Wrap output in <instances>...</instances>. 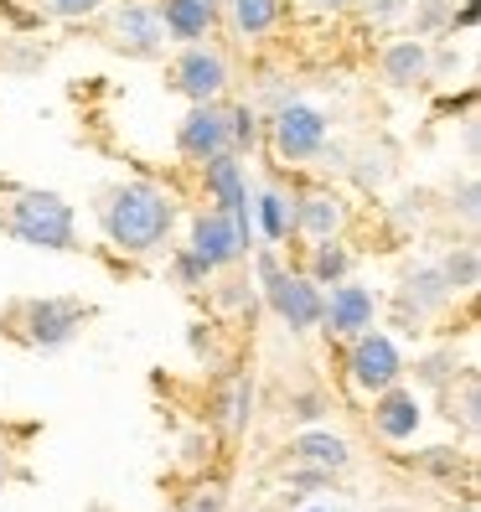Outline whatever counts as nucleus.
Here are the masks:
<instances>
[{"mask_svg": "<svg viewBox=\"0 0 481 512\" xmlns=\"http://www.w3.org/2000/svg\"><path fill=\"white\" fill-rule=\"evenodd\" d=\"M228 140H233V156H254V150H264V109L238 99L228 104Z\"/></svg>", "mask_w": 481, "mask_h": 512, "instance_id": "obj_25", "label": "nucleus"}, {"mask_svg": "<svg viewBox=\"0 0 481 512\" xmlns=\"http://www.w3.org/2000/svg\"><path fill=\"white\" fill-rule=\"evenodd\" d=\"M109 21H104V37L114 52L135 57V63H161L166 57V32H161V16H156V0H114L104 6Z\"/></svg>", "mask_w": 481, "mask_h": 512, "instance_id": "obj_9", "label": "nucleus"}, {"mask_svg": "<svg viewBox=\"0 0 481 512\" xmlns=\"http://www.w3.org/2000/svg\"><path fill=\"white\" fill-rule=\"evenodd\" d=\"M409 16H414V32L409 37H450V0H414L409 6Z\"/></svg>", "mask_w": 481, "mask_h": 512, "instance_id": "obj_29", "label": "nucleus"}, {"mask_svg": "<svg viewBox=\"0 0 481 512\" xmlns=\"http://www.w3.org/2000/svg\"><path fill=\"white\" fill-rule=\"evenodd\" d=\"M182 461H187V466L213 461V435H187V440H182Z\"/></svg>", "mask_w": 481, "mask_h": 512, "instance_id": "obj_39", "label": "nucleus"}, {"mask_svg": "<svg viewBox=\"0 0 481 512\" xmlns=\"http://www.w3.org/2000/svg\"><path fill=\"white\" fill-rule=\"evenodd\" d=\"M197 176H202L207 207H223V213H233L238 223H249V228H254V176H249L244 156L223 150V156L202 161V166H197Z\"/></svg>", "mask_w": 481, "mask_h": 512, "instance_id": "obj_13", "label": "nucleus"}, {"mask_svg": "<svg viewBox=\"0 0 481 512\" xmlns=\"http://www.w3.org/2000/svg\"><path fill=\"white\" fill-rule=\"evenodd\" d=\"M37 11H47V16H57V21H94L109 0H32Z\"/></svg>", "mask_w": 481, "mask_h": 512, "instance_id": "obj_33", "label": "nucleus"}, {"mask_svg": "<svg viewBox=\"0 0 481 512\" xmlns=\"http://www.w3.org/2000/svg\"><path fill=\"white\" fill-rule=\"evenodd\" d=\"M223 275H228V280L213 275V285H207V290H213V300H218V311H228V316L244 311V316L254 321V311H259V285H254L249 275H233V269H223Z\"/></svg>", "mask_w": 481, "mask_h": 512, "instance_id": "obj_26", "label": "nucleus"}, {"mask_svg": "<svg viewBox=\"0 0 481 512\" xmlns=\"http://www.w3.org/2000/svg\"><path fill=\"white\" fill-rule=\"evenodd\" d=\"M357 269V254L347 249V238H311L306 244V264H300V275H311L321 290L337 285V280H352Z\"/></svg>", "mask_w": 481, "mask_h": 512, "instance_id": "obj_22", "label": "nucleus"}, {"mask_svg": "<svg viewBox=\"0 0 481 512\" xmlns=\"http://www.w3.org/2000/svg\"><path fill=\"white\" fill-rule=\"evenodd\" d=\"M450 207L461 213V223H466V228H476V218H481V187H476V176H466L461 192L450 197Z\"/></svg>", "mask_w": 481, "mask_h": 512, "instance_id": "obj_37", "label": "nucleus"}, {"mask_svg": "<svg viewBox=\"0 0 481 512\" xmlns=\"http://www.w3.org/2000/svg\"><path fill=\"white\" fill-rule=\"evenodd\" d=\"M383 316V295L363 280H337V285H326V306H321V326L332 342H352L357 331H368L378 326Z\"/></svg>", "mask_w": 481, "mask_h": 512, "instance_id": "obj_11", "label": "nucleus"}, {"mask_svg": "<svg viewBox=\"0 0 481 512\" xmlns=\"http://www.w3.org/2000/svg\"><path fill=\"white\" fill-rule=\"evenodd\" d=\"M166 88L182 94L187 104H213V99H228L233 88V57L223 42H187L182 52L166 63Z\"/></svg>", "mask_w": 481, "mask_h": 512, "instance_id": "obj_5", "label": "nucleus"}, {"mask_svg": "<svg viewBox=\"0 0 481 512\" xmlns=\"http://www.w3.org/2000/svg\"><path fill=\"white\" fill-rule=\"evenodd\" d=\"M347 176H357V187L363 192H383L388 187V176H394V156H388V150L378 145H368V150H357V156L347 161Z\"/></svg>", "mask_w": 481, "mask_h": 512, "instance_id": "obj_27", "label": "nucleus"}, {"mask_svg": "<svg viewBox=\"0 0 481 512\" xmlns=\"http://www.w3.org/2000/svg\"><path fill=\"white\" fill-rule=\"evenodd\" d=\"M435 264H440L450 295H476V285H481V254H476L471 238L456 244V249H445V259H435Z\"/></svg>", "mask_w": 481, "mask_h": 512, "instance_id": "obj_24", "label": "nucleus"}, {"mask_svg": "<svg viewBox=\"0 0 481 512\" xmlns=\"http://www.w3.org/2000/svg\"><path fill=\"white\" fill-rule=\"evenodd\" d=\"M176 512H228V492H223V481H202L197 492L182 497V507Z\"/></svg>", "mask_w": 481, "mask_h": 512, "instance_id": "obj_34", "label": "nucleus"}, {"mask_svg": "<svg viewBox=\"0 0 481 512\" xmlns=\"http://www.w3.org/2000/svg\"><path fill=\"white\" fill-rule=\"evenodd\" d=\"M259 244L249 223H238L233 213H223V207H197V213L187 218V249L213 269V275H223V269H238L249 259V249Z\"/></svg>", "mask_w": 481, "mask_h": 512, "instance_id": "obj_6", "label": "nucleus"}, {"mask_svg": "<svg viewBox=\"0 0 481 512\" xmlns=\"http://www.w3.org/2000/svg\"><path fill=\"white\" fill-rule=\"evenodd\" d=\"M94 223L114 254L150 259L182 228V197L161 182H150V176H130V182H114L94 197Z\"/></svg>", "mask_w": 481, "mask_h": 512, "instance_id": "obj_1", "label": "nucleus"}, {"mask_svg": "<svg viewBox=\"0 0 481 512\" xmlns=\"http://www.w3.org/2000/svg\"><path fill=\"white\" fill-rule=\"evenodd\" d=\"M300 512H337L332 502H300Z\"/></svg>", "mask_w": 481, "mask_h": 512, "instance_id": "obj_42", "label": "nucleus"}, {"mask_svg": "<svg viewBox=\"0 0 481 512\" xmlns=\"http://www.w3.org/2000/svg\"><path fill=\"white\" fill-rule=\"evenodd\" d=\"M347 161H352V150L332 135V140H326V145L316 150V161H311V166H321L326 176H347Z\"/></svg>", "mask_w": 481, "mask_h": 512, "instance_id": "obj_36", "label": "nucleus"}, {"mask_svg": "<svg viewBox=\"0 0 481 512\" xmlns=\"http://www.w3.org/2000/svg\"><path fill=\"white\" fill-rule=\"evenodd\" d=\"M259 306L275 316L290 337H306V331L321 326V306H326V290L311 280V275H300L295 264H285L275 280H264L259 285Z\"/></svg>", "mask_w": 481, "mask_h": 512, "instance_id": "obj_8", "label": "nucleus"}, {"mask_svg": "<svg viewBox=\"0 0 481 512\" xmlns=\"http://www.w3.org/2000/svg\"><path fill=\"white\" fill-rule=\"evenodd\" d=\"M218 16L233 26L238 42H269L290 21V0H223Z\"/></svg>", "mask_w": 481, "mask_h": 512, "instance_id": "obj_19", "label": "nucleus"}, {"mask_svg": "<svg viewBox=\"0 0 481 512\" xmlns=\"http://www.w3.org/2000/svg\"><path fill=\"white\" fill-rule=\"evenodd\" d=\"M476 26H481V0H461V6H450V37H456V32L476 37Z\"/></svg>", "mask_w": 481, "mask_h": 512, "instance_id": "obj_38", "label": "nucleus"}, {"mask_svg": "<svg viewBox=\"0 0 481 512\" xmlns=\"http://www.w3.org/2000/svg\"><path fill=\"white\" fill-rule=\"evenodd\" d=\"M213 6H223V0H213Z\"/></svg>", "mask_w": 481, "mask_h": 512, "instance_id": "obj_43", "label": "nucleus"}, {"mask_svg": "<svg viewBox=\"0 0 481 512\" xmlns=\"http://www.w3.org/2000/svg\"><path fill=\"white\" fill-rule=\"evenodd\" d=\"M6 476H11V456H6V440H0V487H6Z\"/></svg>", "mask_w": 481, "mask_h": 512, "instance_id": "obj_41", "label": "nucleus"}, {"mask_svg": "<svg viewBox=\"0 0 481 512\" xmlns=\"http://www.w3.org/2000/svg\"><path fill=\"white\" fill-rule=\"evenodd\" d=\"M295 213H300V182L285 171H269L264 182H254V238L259 244L290 249L295 244Z\"/></svg>", "mask_w": 481, "mask_h": 512, "instance_id": "obj_10", "label": "nucleus"}, {"mask_svg": "<svg viewBox=\"0 0 481 512\" xmlns=\"http://www.w3.org/2000/svg\"><path fill=\"white\" fill-rule=\"evenodd\" d=\"M156 16H161L166 42H176V47L218 37V21H223L213 0H156Z\"/></svg>", "mask_w": 481, "mask_h": 512, "instance_id": "obj_18", "label": "nucleus"}, {"mask_svg": "<svg viewBox=\"0 0 481 512\" xmlns=\"http://www.w3.org/2000/svg\"><path fill=\"white\" fill-rule=\"evenodd\" d=\"M166 264H171V285H182V290H207V285H213V269H207L187 244H176L166 254Z\"/></svg>", "mask_w": 481, "mask_h": 512, "instance_id": "obj_28", "label": "nucleus"}, {"mask_svg": "<svg viewBox=\"0 0 481 512\" xmlns=\"http://www.w3.org/2000/svg\"><path fill=\"white\" fill-rule=\"evenodd\" d=\"M88 316L94 311L73 295H37V300H16L11 306V331L32 352H63V347L78 342Z\"/></svg>", "mask_w": 481, "mask_h": 512, "instance_id": "obj_4", "label": "nucleus"}, {"mask_svg": "<svg viewBox=\"0 0 481 512\" xmlns=\"http://www.w3.org/2000/svg\"><path fill=\"white\" fill-rule=\"evenodd\" d=\"M373 435L388 440V445H404L419 435V425H425V399H419V388L409 383H394L383 388V394H373Z\"/></svg>", "mask_w": 481, "mask_h": 512, "instance_id": "obj_15", "label": "nucleus"}, {"mask_svg": "<svg viewBox=\"0 0 481 512\" xmlns=\"http://www.w3.org/2000/svg\"><path fill=\"white\" fill-rule=\"evenodd\" d=\"M404 373H409V357H404V347L388 337V331H378V326H368V331H357V337L347 342V383L357 388V394H383V388H394V383H404Z\"/></svg>", "mask_w": 481, "mask_h": 512, "instance_id": "obj_7", "label": "nucleus"}, {"mask_svg": "<svg viewBox=\"0 0 481 512\" xmlns=\"http://www.w3.org/2000/svg\"><path fill=\"white\" fill-rule=\"evenodd\" d=\"M176 156H182V166H202L223 156V150H233L228 140V99H213V104H187V114L176 119Z\"/></svg>", "mask_w": 481, "mask_h": 512, "instance_id": "obj_12", "label": "nucleus"}, {"mask_svg": "<svg viewBox=\"0 0 481 512\" xmlns=\"http://www.w3.org/2000/svg\"><path fill=\"white\" fill-rule=\"evenodd\" d=\"M254 399H259V378H254V368L233 373V378L223 383L218 404H213L218 430H223V435H244V430L254 425Z\"/></svg>", "mask_w": 481, "mask_h": 512, "instance_id": "obj_21", "label": "nucleus"}, {"mask_svg": "<svg viewBox=\"0 0 481 512\" xmlns=\"http://www.w3.org/2000/svg\"><path fill=\"white\" fill-rule=\"evenodd\" d=\"M352 223V202L342 187L332 182H311V187H300V213H295V233L306 238H342Z\"/></svg>", "mask_w": 481, "mask_h": 512, "instance_id": "obj_14", "label": "nucleus"}, {"mask_svg": "<svg viewBox=\"0 0 481 512\" xmlns=\"http://www.w3.org/2000/svg\"><path fill=\"white\" fill-rule=\"evenodd\" d=\"M456 383H461V399L450 394V419H461V430H466V435H476V430H481V414H476V409H481V383H476V373H471V368H466Z\"/></svg>", "mask_w": 481, "mask_h": 512, "instance_id": "obj_30", "label": "nucleus"}, {"mask_svg": "<svg viewBox=\"0 0 481 512\" xmlns=\"http://www.w3.org/2000/svg\"><path fill=\"white\" fill-rule=\"evenodd\" d=\"M326 409H332V394H321V388H295V394L285 399V414L300 419V425H321Z\"/></svg>", "mask_w": 481, "mask_h": 512, "instance_id": "obj_32", "label": "nucleus"}, {"mask_svg": "<svg viewBox=\"0 0 481 512\" xmlns=\"http://www.w3.org/2000/svg\"><path fill=\"white\" fill-rule=\"evenodd\" d=\"M409 466L425 471V476H456L466 466V456L456 445H425V450H414V456H409Z\"/></svg>", "mask_w": 481, "mask_h": 512, "instance_id": "obj_31", "label": "nucleus"}, {"mask_svg": "<svg viewBox=\"0 0 481 512\" xmlns=\"http://www.w3.org/2000/svg\"><path fill=\"white\" fill-rule=\"evenodd\" d=\"M357 6L368 11V21H373V26H394V21H404V16H409L414 0H357Z\"/></svg>", "mask_w": 481, "mask_h": 512, "instance_id": "obj_35", "label": "nucleus"}, {"mask_svg": "<svg viewBox=\"0 0 481 512\" xmlns=\"http://www.w3.org/2000/svg\"><path fill=\"white\" fill-rule=\"evenodd\" d=\"M461 373H466V363H461L456 347H435V352H425V357H414V388H430V394L456 388Z\"/></svg>", "mask_w": 481, "mask_h": 512, "instance_id": "obj_23", "label": "nucleus"}, {"mask_svg": "<svg viewBox=\"0 0 481 512\" xmlns=\"http://www.w3.org/2000/svg\"><path fill=\"white\" fill-rule=\"evenodd\" d=\"M378 78L388 88H425L435 73H430V42L425 37H394L383 42L378 52Z\"/></svg>", "mask_w": 481, "mask_h": 512, "instance_id": "obj_17", "label": "nucleus"}, {"mask_svg": "<svg viewBox=\"0 0 481 512\" xmlns=\"http://www.w3.org/2000/svg\"><path fill=\"white\" fill-rule=\"evenodd\" d=\"M311 11H321V16H342V11H352L357 0H306Z\"/></svg>", "mask_w": 481, "mask_h": 512, "instance_id": "obj_40", "label": "nucleus"}, {"mask_svg": "<svg viewBox=\"0 0 481 512\" xmlns=\"http://www.w3.org/2000/svg\"><path fill=\"white\" fill-rule=\"evenodd\" d=\"M290 461H300V466H321V471L342 476V471L352 466V440L337 435V430H326V425H306V430L290 440Z\"/></svg>", "mask_w": 481, "mask_h": 512, "instance_id": "obj_20", "label": "nucleus"}, {"mask_svg": "<svg viewBox=\"0 0 481 512\" xmlns=\"http://www.w3.org/2000/svg\"><path fill=\"white\" fill-rule=\"evenodd\" d=\"M332 140V114L321 104H306V99H290L280 109L264 114V150L275 156L280 171H295V166H311L316 150Z\"/></svg>", "mask_w": 481, "mask_h": 512, "instance_id": "obj_3", "label": "nucleus"}, {"mask_svg": "<svg viewBox=\"0 0 481 512\" xmlns=\"http://www.w3.org/2000/svg\"><path fill=\"white\" fill-rule=\"evenodd\" d=\"M450 285H445V275H440V264H414V269H404V280H399V316L404 321H430V316H440L445 306H450ZM409 326V331H414Z\"/></svg>", "mask_w": 481, "mask_h": 512, "instance_id": "obj_16", "label": "nucleus"}, {"mask_svg": "<svg viewBox=\"0 0 481 512\" xmlns=\"http://www.w3.org/2000/svg\"><path fill=\"white\" fill-rule=\"evenodd\" d=\"M0 233L42 254H78V207L47 187H11L0 192Z\"/></svg>", "mask_w": 481, "mask_h": 512, "instance_id": "obj_2", "label": "nucleus"}]
</instances>
